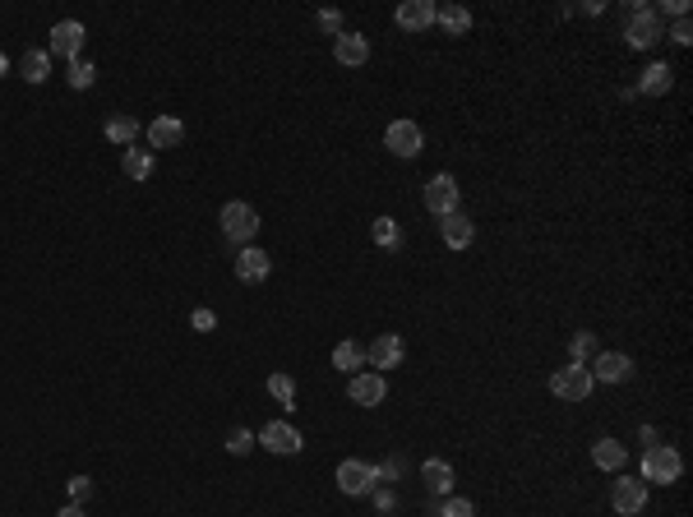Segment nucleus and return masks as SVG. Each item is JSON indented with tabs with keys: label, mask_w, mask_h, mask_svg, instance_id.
<instances>
[{
	"label": "nucleus",
	"mask_w": 693,
	"mask_h": 517,
	"mask_svg": "<svg viewBox=\"0 0 693 517\" xmlns=\"http://www.w3.org/2000/svg\"><path fill=\"white\" fill-rule=\"evenodd\" d=\"M346 398L357 407H379L388 398V384H384V375H375V369H361V375H352V384H346Z\"/></svg>",
	"instance_id": "nucleus-14"
},
{
	"label": "nucleus",
	"mask_w": 693,
	"mask_h": 517,
	"mask_svg": "<svg viewBox=\"0 0 693 517\" xmlns=\"http://www.w3.org/2000/svg\"><path fill=\"white\" fill-rule=\"evenodd\" d=\"M65 79H69V88H75V93H88V88L98 84V65H93V60H75Z\"/></svg>",
	"instance_id": "nucleus-29"
},
{
	"label": "nucleus",
	"mask_w": 693,
	"mask_h": 517,
	"mask_svg": "<svg viewBox=\"0 0 693 517\" xmlns=\"http://www.w3.org/2000/svg\"><path fill=\"white\" fill-rule=\"evenodd\" d=\"M675 88V69L666 65V60H652L647 69H643V79H638V93H647V98H666Z\"/></svg>",
	"instance_id": "nucleus-19"
},
{
	"label": "nucleus",
	"mask_w": 693,
	"mask_h": 517,
	"mask_svg": "<svg viewBox=\"0 0 693 517\" xmlns=\"http://www.w3.org/2000/svg\"><path fill=\"white\" fill-rule=\"evenodd\" d=\"M333 60L342 69H361L370 60V37L366 33H337L333 37Z\"/></svg>",
	"instance_id": "nucleus-13"
},
{
	"label": "nucleus",
	"mask_w": 693,
	"mask_h": 517,
	"mask_svg": "<svg viewBox=\"0 0 693 517\" xmlns=\"http://www.w3.org/2000/svg\"><path fill=\"white\" fill-rule=\"evenodd\" d=\"M268 393H273L277 407H296V379L283 375V369H277V375H268Z\"/></svg>",
	"instance_id": "nucleus-28"
},
{
	"label": "nucleus",
	"mask_w": 693,
	"mask_h": 517,
	"mask_svg": "<svg viewBox=\"0 0 693 517\" xmlns=\"http://www.w3.org/2000/svg\"><path fill=\"white\" fill-rule=\"evenodd\" d=\"M5 74H10V56H5V51H0V79H5Z\"/></svg>",
	"instance_id": "nucleus-40"
},
{
	"label": "nucleus",
	"mask_w": 693,
	"mask_h": 517,
	"mask_svg": "<svg viewBox=\"0 0 693 517\" xmlns=\"http://www.w3.org/2000/svg\"><path fill=\"white\" fill-rule=\"evenodd\" d=\"M435 0H402V5L393 10V19H398V28H407V33H426V28H435Z\"/></svg>",
	"instance_id": "nucleus-15"
},
{
	"label": "nucleus",
	"mask_w": 693,
	"mask_h": 517,
	"mask_svg": "<svg viewBox=\"0 0 693 517\" xmlns=\"http://www.w3.org/2000/svg\"><path fill=\"white\" fill-rule=\"evenodd\" d=\"M218 222H222V241H232V245H250L254 236H259V208H250L245 199H232V203H222V212H218Z\"/></svg>",
	"instance_id": "nucleus-1"
},
{
	"label": "nucleus",
	"mask_w": 693,
	"mask_h": 517,
	"mask_svg": "<svg viewBox=\"0 0 693 517\" xmlns=\"http://www.w3.org/2000/svg\"><path fill=\"white\" fill-rule=\"evenodd\" d=\"M592 388H596L592 369H587V365H578V360L560 365V369L550 375V393L560 398V402H587V398H592Z\"/></svg>",
	"instance_id": "nucleus-3"
},
{
	"label": "nucleus",
	"mask_w": 693,
	"mask_h": 517,
	"mask_svg": "<svg viewBox=\"0 0 693 517\" xmlns=\"http://www.w3.org/2000/svg\"><path fill=\"white\" fill-rule=\"evenodd\" d=\"M435 517H476V503L462 499V494H444V499L435 503Z\"/></svg>",
	"instance_id": "nucleus-30"
},
{
	"label": "nucleus",
	"mask_w": 693,
	"mask_h": 517,
	"mask_svg": "<svg viewBox=\"0 0 693 517\" xmlns=\"http://www.w3.org/2000/svg\"><path fill=\"white\" fill-rule=\"evenodd\" d=\"M185 139V125L176 120V116H158V120H149V148H176Z\"/></svg>",
	"instance_id": "nucleus-22"
},
{
	"label": "nucleus",
	"mask_w": 693,
	"mask_h": 517,
	"mask_svg": "<svg viewBox=\"0 0 693 517\" xmlns=\"http://www.w3.org/2000/svg\"><path fill=\"white\" fill-rule=\"evenodd\" d=\"M268 453H277V458H292V453H301L305 449V439H301V429L292 425V420H268L259 434H254Z\"/></svg>",
	"instance_id": "nucleus-8"
},
{
	"label": "nucleus",
	"mask_w": 693,
	"mask_h": 517,
	"mask_svg": "<svg viewBox=\"0 0 693 517\" xmlns=\"http://www.w3.org/2000/svg\"><path fill=\"white\" fill-rule=\"evenodd\" d=\"M337 490L342 494H352V499H361V494H370L375 485H379V467L375 462H361V458H346V462H337Z\"/></svg>",
	"instance_id": "nucleus-6"
},
{
	"label": "nucleus",
	"mask_w": 693,
	"mask_h": 517,
	"mask_svg": "<svg viewBox=\"0 0 693 517\" xmlns=\"http://www.w3.org/2000/svg\"><path fill=\"white\" fill-rule=\"evenodd\" d=\"M435 28H444V37H467L471 33V10L467 5H444V10H435Z\"/></svg>",
	"instance_id": "nucleus-21"
},
{
	"label": "nucleus",
	"mask_w": 693,
	"mask_h": 517,
	"mask_svg": "<svg viewBox=\"0 0 693 517\" xmlns=\"http://www.w3.org/2000/svg\"><path fill=\"white\" fill-rule=\"evenodd\" d=\"M56 517H88V512H84V503H65Z\"/></svg>",
	"instance_id": "nucleus-39"
},
{
	"label": "nucleus",
	"mask_w": 693,
	"mask_h": 517,
	"mask_svg": "<svg viewBox=\"0 0 693 517\" xmlns=\"http://www.w3.org/2000/svg\"><path fill=\"white\" fill-rule=\"evenodd\" d=\"M624 37H629V47L647 51L666 37V24L652 5H624Z\"/></svg>",
	"instance_id": "nucleus-2"
},
{
	"label": "nucleus",
	"mask_w": 693,
	"mask_h": 517,
	"mask_svg": "<svg viewBox=\"0 0 693 517\" xmlns=\"http://www.w3.org/2000/svg\"><path fill=\"white\" fill-rule=\"evenodd\" d=\"M624 462H629V443H619V439H596V443H592V467H596V471L619 476Z\"/></svg>",
	"instance_id": "nucleus-16"
},
{
	"label": "nucleus",
	"mask_w": 693,
	"mask_h": 517,
	"mask_svg": "<svg viewBox=\"0 0 693 517\" xmlns=\"http://www.w3.org/2000/svg\"><path fill=\"white\" fill-rule=\"evenodd\" d=\"M587 369H592L596 384H629V379H634V360L624 356V351H596Z\"/></svg>",
	"instance_id": "nucleus-9"
},
{
	"label": "nucleus",
	"mask_w": 693,
	"mask_h": 517,
	"mask_svg": "<svg viewBox=\"0 0 693 517\" xmlns=\"http://www.w3.org/2000/svg\"><path fill=\"white\" fill-rule=\"evenodd\" d=\"M319 28L337 37V33H342V15H337V10H319Z\"/></svg>",
	"instance_id": "nucleus-37"
},
{
	"label": "nucleus",
	"mask_w": 693,
	"mask_h": 517,
	"mask_svg": "<svg viewBox=\"0 0 693 517\" xmlns=\"http://www.w3.org/2000/svg\"><path fill=\"white\" fill-rule=\"evenodd\" d=\"M333 369H346V375H361V369H366V346H361V342H352V337H346V342H337V346H333Z\"/></svg>",
	"instance_id": "nucleus-24"
},
{
	"label": "nucleus",
	"mask_w": 693,
	"mask_h": 517,
	"mask_svg": "<svg viewBox=\"0 0 693 517\" xmlns=\"http://www.w3.org/2000/svg\"><path fill=\"white\" fill-rule=\"evenodd\" d=\"M65 490H69V503H84V499L93 494V481H88V476H69Z\"/></svg>",
	"instance_id": "nucleus-33"
},
{
	"label": "nucleus",
	"mask_w": 693,
	"mask_h": 517,
	"mask_svg": "<svg viewBox=\"0 0 693 517\" xmlns=\"http://www.w3.org/2000/svg\"><path fill=\"white\" fill-rule=\"evenodd\" d=\"M458 203H462V190H458V181H453L449 171H440V176L426 181V208H430L435 217L458 212Z\"/></svg>",
	"instance_id": "nucleus-10"
},
{
	"label": "nucleus",
	"mask_w": 693,
	"mask_h": 517,
	"mask_svg": "<svg viewBox=\"0 0 693 517\" xmlns=\"http://www.w3.org/2000/svg\"><path fill=\"white\" fill-rule=\"evenodd\" d=\"M273 273V259L259 250V245H241V254H236V277L241 282H264Z\"/></svg>",
	"instance_id": "nucleus-18"
},
{
	"label": "nucleus",
	"mask_w": 693,
	"mask_h": 517,
	"mask_svg": "<svg viewBox=\"0 0 693 517\" xmlns=\"http://www.w3.org/2000/svg\"><path fill=\"white\" fill-rule=\"evenodd\" d=\"M587 356H596V333H574L569 337V360H578V365H587Z\"/></svg>",
	"instance_id": "nucleus-31"
},
{
	"label": "nucleus",
	"mask_w": 693,
	"mask_h": 517,
	"mask_svg": "<svg viewBox=\"0 0 693 517\" xmlns=\"http://www.w3.org/2000/svg\"><path fill=\"white\" fill-rule=\"evenodd\" d=\"M120 171L129 181H149L158 171V158H153V148H125V158H120Z\"/></svg>",
	"instance_id": "nucleus-20"
},
{
	"label": "nucleus",
	"mask_w": 693,
	"mask_h": 517,
	"mask_svg": "<svg viewBox=\"0 0 693 517\" xmlns=\"http://www.w3.org/2000/svg\"><path fill=\"white\" fill-rule=\"evenodd\" d=\"M402 360H407V346H402L398 333H379V337L366 346V365H370V369H398Z\"/></svg>",
	"instance_id": "nucleus-12"
},
{
	"label": "nucleus",
	"mask_w": 693,
	"mask_h": 517,
	"mask_svg": "<svg viewBox=\"0 0 693 517\" xmlns=\"http://www.w3.org/2000/svg\"><path fill=\"white\" fill-rule=\"evenodd\" d=\"M370 241H375L379 250H398V241H402V236H398V217H375V222H370Z\"/></svg>",
	"instance_id": "nucleus-27"
},
{
	"label": "nucleus",
	"mask_w": 693,
	"mask_h": 517,
	"mask_svg": "<svg viewBox=\"0 0 693 517\" xmlns=\"http://www.w3.org/2000/svg\"><path fill=\"white\" fill-rule=\"evenodd\" d=\"M370 494H375V508H379V512H393V490H379V485H375Z\"/></svg>",
	"instance_id": "nucleus-38"
},
{
	"label": "nucleus",
	"mask_w": 693,
	"mask_h": 517,
	"mask_svg": "<svg viewBox=\"0 0 693 517\" xmlns=\"http://www.w3.org/2000/svg\"><path fill=\"white\" fill-rule=\"evenodd\" d=\"M610 508H615L619 517H638V512L647 508V481H638V476H615V485H610Z\"/></svg>",
	"instance_id": "nucleus-7"
},
{
	"label": "nucleus",
	"mask_w": 693,
	"mask_h": 517,
	"mask_svg": "<svg viewBox=\"0 0 693 517\" xmlns=\"http://www.w3.org/2000/svg\"><path fill=\"white\" fill-rule=\"evenodd\" d=\"M19 74H24V79L28 84H47L51 79V51H24V60H19Z\"/></svg>",
	"instance_id": "nucleus-25"
},
{
	"label": "nucleus",
	"mask_w": 693,
	"mask_h": 517,
	"mask_svg": "<svg viewBox=\"0 0 693 517\" xmlns=\"http://www.w3.org/2000/svg\"><path fill=\"white\" fill-rule=\"evenodd\" d=\"M657 15H675V19H684L688 15V0H661V5H652Z\"/></svg>",
	"instance_id": "nucleus-36"
},
{
	"label": "nucleus",
	"mask_w": 693,
	"mask_h": 517,
	"mask_svg": "<svg viewBox=\"0 0 693 517\" xmlns=\"http://www.w3.org/2000/svg\"><path fill=\"white\" fill-rule=\"evenodd\" d=\"M84 37H88V33H84V24H79V19H60V24L51 28L47 51H51V56H65L69 65H75V60H79V51H84Z\"/></svg>",
	"instance_id": "nucleus-11"
},
{
	"label": "nucleus",
	"mask_w": 693,
	"mask_h": 517,
	"mask_svg": "<svg viewBox=\"0 0 693 517\" xmlns=\"http://www.w3.org/2000/svg\"><path fill=\"white\" fill-rule=\"evenodd\" d=\"M190 328H194V333H213V328H218V315H213V310H194V315H190Z\"/></svg>",
	"instance_id": "nucleus-35"
},
{
	"label": "nucleus",
	"mask_w": 693,
	"mask_h": 517,
	"mask_svg": "<svg viewBox=\"0 0 693 517\" xmlns=\"http://www.w3.org/2000/svg\"><path fill=\"white\" fill-rule=\"evenodd\" d=\"M102 134H107L111 143H125V148H129V143H134L139 134H144V125H139L134 116H111V120L102 125Z\"/></svg>",
	"instance_id": "nucleus-26"
},
{
	"label": "nucleus",
	"mask_w": 693,
	"mask_h": 517,
	"mask_svg": "<svg viewBox=\"0 0 693 517\" xmlns=\"http://www.w3.org/2000/svg\"><path fill=\"white\" fill-rule=\"evenodd\" d=\"M666 37H670V42H675V47H688V42H693V24H688V15H684V19H675V24H670V33H666Z\"/></svg>",
	"instance_id": "nucleus-34"
},
{
	"label": "nucleus",
	"mask_w": 693,
	"mask_h": 517,
	"mask_svg": "<svg viewBox=\"0 0 693 517\" xmlns=\"http://www.w3.org/2000/svg\"><path fill=\"white\" fill-rule=\"evenodd\" d=\"M440 236L449 250H467L476 241V222L467 212H449V217H440Z\"/></svg>",
	"instance_id": "nucleus-17"
},
{
	"label": "nucleus",
	"mask_w": 693,
	"mask_h": 517,
	"mask_svg": "<svg viewBox=\"0 0 693 517\" xmlns=\"http://www.w3.org/2000/svg\"><path fill=\"white\" fill-rule=\"evenodd\" d=\"M421 481H426V490H430L435 499L453 494V467H449L444 458H430V462L421 467Z\"/></svg>",
	"instance_id": "nucleus-23"
},
{
	"label": "nucleus",
	"mask_w": 693,
	"mask_h": 517,
	"mask_svg": "<svg viewBox=\"0 0 693 517\" xmlns=\"http://www.w3.org/2000/svg\"><path fill=\"white\" fill-rule=\"evenodd\" d=\"M684 476V458L670 449V443H652L643 453V476L638 481H652V485H675Z\"/></svg>",
	"instance_id": "nucleus-4"
},
{
	"label": "nucleus",
	"mask_w": 693,
	"mask_h": 517,
	"mask_svg": "<svg viewBox=\"0 0 693 517\" xmlns=\"http://www.w3.org/2000/svg\"><path fill=\"white\" fill-rule=\"evenodd\" d=\"M384 148L393 158H402V162H416L426 153V134H421V125H416V120H393L384 129Z\"/></svg>",
	"instance_id": "nucleus-5"
},
{
	"label": "nucleus",
	"mask_w": 693,
	"mask_h": 517,
	"mask_svg": "<svg viewBox=\"0 0 693 517\" xmlns=\"http://www.w3.org/2000/svg\"><path fill=\"white\" fill-rule=\"evenodd\" d=\"M254 443H259V439H254V429H245V425H236V429L227 434V453H232V458H245V453L254 449Z\"/></svg>",
	"instance_id": "nucleus-32"
}]
</instances>
